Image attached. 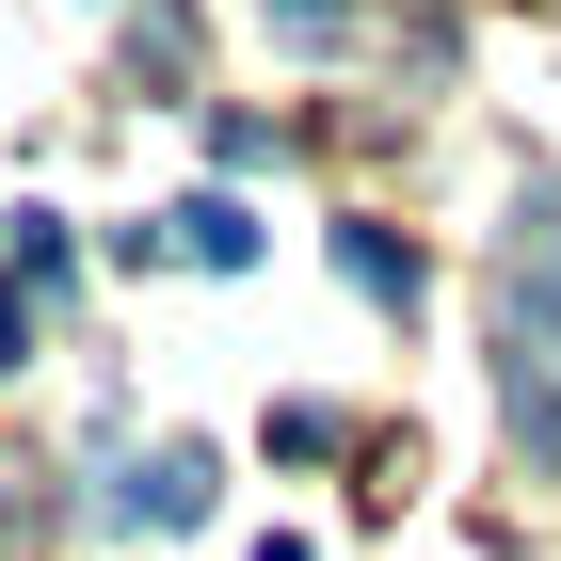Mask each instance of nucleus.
Returning a JSON list of instances; mask_svg holds the SVG:
<instances>
[{"mask_svg": "<svg viewBox=\"0 0 561 561\" xmlns=\"http://www.w3.org/2000/svg\"><path fill=\"white\" fill-rule=\"evenodd\" d=\"M209 449H145V466H113V497H96V514H113V529H193V514H209Z\"/></svg>", "mask_w": 561, "mask_h": 561, "instance_id": "f257e3e1", "label": "nucleus"}, {"mask_svg": "<svg viewBox=\"0 0 561 561\" xmlns=\"http://www.w3.org/2000/svg\"><path fill=\"white\" fill-rule=\"evenodd\" d=\"M337 273L386 305V321H417V305H433V257L401 241V225H337Z\"/></svg>", "mask_w": 561, "mask_h": 561, "instance_id": "f03ea898", "label": "nucleus"}, {"mask_svg": "<svg viewBox=\"0 0 561 561\" xmlns=\"http://www.w3.org/2000/svg\"><path fill=\"white\" fill-rule=\"evenodd\" d=\"M161 257H209V273H241V257H257V209H241V193H193V209H161Z\"/></svg>", "mask_w": 561, "mask_h": 561, "instance_id": "7ed1b4c3", "label": "nucleus"}, {"mask_svg": "<svg viewBox=\"0 0 561 561\" xmlns=\"http://www.w3.org/2000/svg\"><path fill=\"white\" fill-rule=\"evenodd\" d=\"M0 273H16V289H65V225H48V209H0Z\"/></svg>", "mask_w": 561, "mask_h": 561, "instance_id": "20e7f679", "label": "nucleus"}, {"mask_svg": "<svg viewBox=\"0 0 561 561\" xmlns=\"http://www.w3.org/2000/svg\"><path fill=\"white\" fill-rule=\"evenodd\" d=\"M273 33H289V48H337V33H353V0H273Z\"/></svg>", "mask_w": 561, "mask_h": 561, "instance_id": "39448f33", "label": "nucleus"}, {"mask_svg": "<svg viewBox=\"0 0 561 561\" xmlns=\"http://www.w3.org/2000/svg\"><path fill=\"white\" fill-rule=\"evenodd\" d=\"M16 353H33V305H16V273H0V369H16Z\"/></svg>", "mask_w": 561, "mask_h": 561, "instance_id": "423d86ee", "label": "nucleus"}, {"mask_svg": "<svg viewBox=\"0 0 561 561\" xmlns=\"http://www.w3.org/2000/svg\"><path fill=\"white\" fill-rule=\"evenodd\" d=\"M257 561H321V546H257Z\"/></svg>", "mask_w": 561, "mask_h": 561, "instance_id": "0eeeda50", "label": "nucleus"}]
</instances>
